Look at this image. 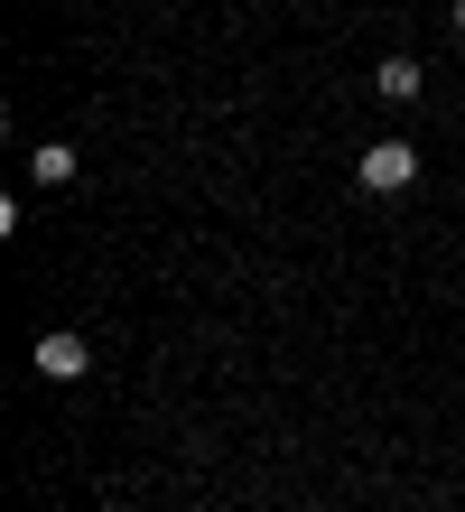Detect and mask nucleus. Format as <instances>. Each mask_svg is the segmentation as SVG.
<instances>
[{"label":"nucleus","instance_id":"f257e3e1","mask_svg":"<svg viewBox=\"0 0 465 512\" xmlns=\"http://www.w3.org/2000/svg\"><path fill=\"white\" fill-rule=\"evenodd\" d=\"M354 177H363L372 196H400V187L419 177V149H410V140H372L363 159H354Z\"/></svg>","mask_w":465,"mask_h":512},{"label":"nucleus","instance_id":"f03ea898","mask_svg":"<svg viewBox=\"0 0 465 512\" xmlns=\"http://www.w3.org/2000/svg\"><path fill=\"white\" fill-rule=\"evenodd\" d=\"M28 364H38L47 382H84V373H93V345L75 336V326H47V336L28 345Z\"/></svg>","mask_w":465,"mask_h":512},{"label":"nucleus","instance_id":"7ed1b4c3","mask_svg":"<svg viewBox=\"0 0 465 512\" xmlns=\"http://www.w3.org/2000/svg\"><path fill=\"white\" fill-rule=\"evenodd\" d=\"M372 84H382V103H419V94H428V66H419V56H382Z\"/></svg>","mask_w":465,"mask_h":512},{"label":"nucleus","instance_id":"20e7f679","mask_svg":"<svg viewBox=\"0 0 465 512\" xmlns=\"http://www.w3.org/2000/svg\"><path fill=\"white\" fill-rule=\"evenodd\" d=\"M28 177H38V187H66V177H75V149H66V140L28 149Z\"/></svg>","mask_w":465,"mask_h":512},{"label":"nucleus","instance_id":"39448f33","mask_svg":"<svg viewBox=\"0 0 465 512\" xmlns=\"http://www.w3.org/2000/svg\"><path fill=\"white\" fill-rule=\"evenodd\" d=\"M456 28H465V0H456Z\"/></svg>","mask_w":465,"mask_h":512}]
</instances>
